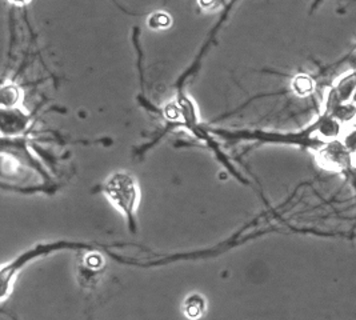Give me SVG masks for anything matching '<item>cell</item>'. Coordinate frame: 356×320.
Here are the masks:
<instances>
[{"label":"cell","instance_id":"cell-8","mask_svg":"<svg viewBox=\"0 0 356 320\" xmlns=\"http://www.w3.org/2000/svg\"><path fill=\"white\" fill-rule=\"evenodd\" d=\"M351 163L354 164V167L356 168V151L353 154V157H351Z\"/></svg>","mask_w":356,"mask_h":320},{"label":"cell","instance_id":"cell-1","mask_svg":"<svg viewBox=\"0 0 356 320\" xmlns=\"http://www.w3.org/2000/svg\"><path fill=\"white\" fill-rule=\"evenodd\" d=\"M106 193L113 205L130 218L138 198L135 183L130 176L123 174L113 176L106 186Z\"/></svg>","mask_w":356,"mask_h":320},{"label":"cell","instance_id":"cell-7","mask_svg":"<svg viewBox=\"0 0 356 320\" xmlns=\"http://www.w3.org/2000/svg\"><path fill=\"white\" fill-rule=\"evenodd\" d=\"M203 310V303L197 302V301H193V304L187 305V311L190 312V317H197L200 314V311Z\"/></svg>","mask_w":356,"mask_h":320},{"label":"cell","instance_id":"cell-2","mask_svg":"<svg viewBox=\"0 0 356 320\" xmlns=\"http://www.w3.org/2000/svg\"><path fill=\"white\" fill-rule=\"evenodd\" d=\"M351 152L344 147V144L338 141L323 143L319 148V161L322 167L331 171H341L351 164Z\"/></svg>","mask_w":356,"mask_h":320},{"label":"cell","instance_id":"cell-9","mask_svg":"<svg viewBox=\"0 0 356 320\" xmlns=\"http://www.w3.org/2000/svg\"><path fill=\"white\" fill-rule=\"evenodd\" d=\"M11 1H14V3H26L29 0H11Z\"/></svg>","mask_w":356,"mask_h":320},{"label":"cell","instance_id":"cell-10","mask_svg":"<svg viewBox=\"0 0 356 320\" xmlns=\"http://www.w3.org/2000/svg\"><path fill=\"white\" fill-rule=\"evenodd\" d=\"M355 59H356V55H355Z\"/></svg>","mask_w":356,"mask_h":320},{"label":"cell","instance_id":"cell-4","mask_svg":"<svg viewBox=\"0 0 356 320\" xmlns=\"http://www.w3.org/2000/svg\"><path fill=\"white\" fill-rule=\"evenodd\" d=\"M293 88L299 95H307L314 90V83L307 77H298L293 81Z\"/></svg>","mask_w":356,"mask_h":320},{"label":"cell","instance_id":"cell-3","mask_svg":"<svg viewBox=\"0 0 356 320\" xmlns=\"http://www.w3.org/2000/svg\"><path fill=\"white\" fill-rule=\"evenodd\" d=\"M356 94V68L351 70L335 80L331 93L330 102L339 104H350L354 100Z\"/></svg>","mask_w":356,"mask_h":320},{"label":"cell","instance_id":"cell-5","mask_svg":"<svg viewBox=\"0 0 356 320\" xmlns=\"http://www.w3.org/2000/svg\"><path fill=\"white\" fill-rule=\"evenodd\" d=\"M340 142L344 144V147L351 152V155L356 151V127L350 128L346 132H343Z\"/></svg>","mask_w":356,"mask_h":320},{"label":"cell","instance_id":"cell-6","mask_svg":"<svg viewBox=\"0 0 356 320\" xmlns=\"http://www.w3.org/2000/svg\"><path fill=\"white\" fill-rule=\"evenodd\" d=\"M149 24L152 27H167L170 24V17L164 14H156L151 17Z\"/></svg>","mask_w":356,"mask_h":320}]
</instances>
